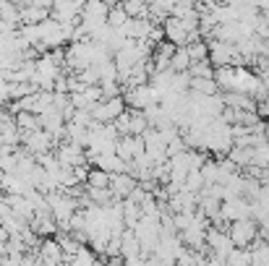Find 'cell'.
Returning <instances> with one entry per match:
<instances>
[{
	"instance_id": "1",
	"label": "cell",
	"mask_w": 269,
	"mask_h": 266,
	"mask_svg": "<svg viewBox=\"0 0 269 266\" xmlns=\"http://www.w3.org/2000/svg\"><path fill=\"white\" fill-rule=\"evenodd\" d=\"M253 235H256V230H253V222H248V219H241V222H233V232H230V240L233 245H246Z\"/></svg>"
}]
</instances>
